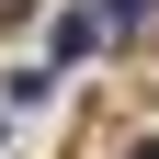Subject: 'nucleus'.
Segmentation results:
<instances>
[{
  "mask_svg": "<svg viewBox=\"0 0 159 159\" xmlns=\"http://www.w3.org/2000/svg\"><path fill=\"white\" fill-rule=\"evenodd\" d=\"M136 159H148V148H136Z\"/></svg>",
  "mask_w": 159,
  "mask_h": 159,
  "instance_id": "nucleus-3",
  "label": "nucleus"
},
{
  "mask_svg": "<svg viewBox=\"0 0 159 159\" xmlns=\"http://www.w3.org/2000/svg\"><path fill=\"white\" fill-rule=\"evenodd\" d=\"M23 11H34V0H0V23H23Z\"/></svg>",
  "mask_w": 159,
  "mask_h": 159,
  "instance_id": "nucleus-2",
  "label": "nucleus"
},
{
  "mask_svg": "<svg viewBox=\"0 0 159 159\" xmlns=\"http://www.w3.org/2000/svg\"><path fill=\"white\" fill-rule=\"evenodd\" d=\"M102 34H114L102 11H57V57H91V46H102Z\"/></svg>",
  "mask_w": 159,
  "mask_h": 159,
  "instance_id": "nucleus-1",
  "label": "nucleus"
}]
</instances>
